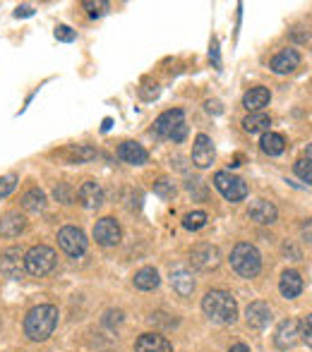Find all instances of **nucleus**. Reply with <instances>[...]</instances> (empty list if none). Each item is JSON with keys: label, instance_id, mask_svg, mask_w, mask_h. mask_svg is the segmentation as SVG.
<instances>
[{"label": "nucleus", "instance_id": "f257e3e1", "mask_svg": "<svg viewBox=\"0 0 312 352\" xmlns=\"http://www.w3.org/2000/svg\"><path fill=\"white\" fill-rule=\"evenodd\" d=\"M202 311L214 324L229 326L238 319V302L226 290H209L202 297Z\"/></svg>", "mask_w": 312, "mask_h": 352}, {"label": "nucleus", "instance_id": "f03ea898", "mask_svg": "<svg viewBox=\"0 0 312 352\" xmlns=\"http://www.w3.org/2000/svg\"><path fill=\"white\" fill-rule=\"evenodd\" d=\"M58 326V309L53 305H39L24 319V333L32 340H46Z\"/></svg>", "mask_w": 312, "mask_h": 352}, {"label": "nucleus", "instance_id": "7ed1b4c3", "mask_svg": "<svg viewBox=\"0 0 312 352\" xmlns=\"http://www.w3.org/2000/svg\"><path fill=\"white\" fill-rule=\"evenodd\" d=\"M231 266L240 278H255L262 271V254L257 252L255 245L250 242H240L236 250L231 252Z\"/></svg>", "mask_w": 312, "mask_h": 352}, {"label": "nucleus", "instance_id": "20e7f679", "mask_svg": "<svg viewBox=\"0 0 312 352\" xmlns=\"http://www.w3.org/2000/svg\"><path fill=\"white\" fill-rule=\"evenodd\" d=\"M154 132L158 137H166V140L173 142H183L187 135V122H185V113L180 108H173V111H166L156 118L154 122Z\"/></svg>", "mask_w": 312, "mask_h": 352}, {"label": "nucleus", "instance_id": "39448f33", "mask_svg": "<svg viewBox=\"0 0 312 352\" xmlns=\"http://www.w3.org/2000/svg\"><path fill=\"white\" fill-rule=\"evenodd\" d=\"M56 252L46 245H37L24 254V271L29 276H48L56 269Z\"/></svg>", "mask_w": 312, "mask_h": 352}, {"label": "nucleus", "instance_id": "423d86ee", "mask_svg": "<svg viewBox=\"0 0 312 352\" xmlns=\"http://www.w3.org/2000/svg\"><path fill=\"white\" fill-rule=\"evenodd\" d=\"M214 187L216 190L224 195V199L226 201H242L247 197V185L240 180V177H236V175H231V173H226V170H219L214 175Z\"/></svg>", "mask_w": 312, "mask_h": 352}, {"label": "nucleus", "instance_id": "0eeeda50", "mask_svg": "<svg viewBox=\"0 0 312 352\" xmlns=\"http://www.w3.org/2000/svg\"><path fill=\"white\" fill-rule=\"evenodd\" d=\"M58 245H61V250L65 252V254L82 256L84 252H87V235L75 226H65L58 232Z\"/></svg>", "mask_w": 312, "mask_h": 352}, {"label": "nucleus", "instance_id": "6e6552de", "mask_svg": "<svg viewBox=\"0 0 312 352\" xmlns=\"http://www.w3.org/2000/svg\"><path fill=\"white\" fill-rule=\"evenodd\" d=\"M121 237H123V230L116 218L106 216V218H101V221H96V226H94V240L101 247H116L118 242H121Z\"/></svg>", "mask_w": 312, "mask_h": 352}, {"label": "nucleus", "instance_id": "1a4fd4ad", "mask_svg": "<svg viewBox=\"0 0 312 352\" xmlns=\"http://www.w3.org/2000/svg\"><path fill=\"white\" fill-rule=\"evenodd\" d=\"M24 269V252L19 247H8L0 254V274H5L8 278H17Z\"/></svg>", "mask_w": 312, "mask_h": 352}, {"label": "nucleus", "instance_id": "9d476101", "mask_svg": "<svg viewBox=\"0 0 312 352\" xmlns=\"http://www.w3.org/2000/svg\"><path fill=\"white\" fill-rule=\"evenodd\" d=\"M298 340H300V324H298V321H295V319L281 321V326L276 329V336H274L276 348L289 350V348H293Z\"/></svg>", "mask_w": 312, "mask_h": 352}, {"label": "nucleus", "instance_id": "9b49d317", "mask_svg": "<svg viewBox=\"0 0 312 352\" xmlns=\"http://www.w3.org/2000/svg\"><path fill=\"white\" fill-rule=\"evenodd\" d=\"M190 259H192V266H197V269H202V271H209L219 266L221 254H219V250L211 245H197L195 250H192Z\"/></svg>", "mask_w": 312, "mask_h": 352}, {"label": "nucleus", "instance_id": "f8f14e48", "mask_svg": "<svg viewBox=\"0 0 312 352\" xmlns=\"http://www.w3.org/2000/svg\"><path fill=\"white\" fill-rule=\"evenodd\" d=\"M214 144L207 135H197L195 140V146H192V163H195L197 168H209L211 163H214Z\"/></svg>", "mask_w": 312, "mask_h": 352}, {"label": "nucleus", "instance_id": "ddd939ff", "mask_svg": "<svg viewBox=\"0 0 312 352\" xmlns=\"http://www.w3.org/2000/svg\"><path fill=\"white\" fill-rule=\"evenodd\" d=\"M276 216H279L276 206L267 199H255L250 204V209H247V218L255 221V223H260V226H271V223L276 221Z\"/></svg>", "mask_w": 312, "mask_h": 352}, {"label": "nucleus", "instance_id": "4468645a", "mask_svg": "<svg viewBox=\"0 0 312 352\" xmlns=\"http://www.w3.org/2000/svg\"><path fill=\"white\" fill-rule=\"evenodd\" d=\"M77 199H79V204H82L84 209H98V206L103 204L101 185H98V182H94V180H87L77 190Z\"/></svg>", "mask_w": 312, "mask_h": 352}, {"label": "nucleus", "instance_id": "2eb2a0df", "mask_svg": "<svg viewBox=\"0 0 312 352\" xmlns=\"http://www.w3.org/2000/svg\"><path fill=\"white\" fill-rule=\"evenodd\" d=\"M118 156H121V161L130 163V166H145V163L149 161L147 148L137 142H123L121 146H118Z\"/></svg>", "mask_w": 312, "mask_h": 352}, {"label": "nucleus", "instance_id": "dca6fc26", "mask_svg": "<svg viewBox=\"0 0 312 352\" xmlns=\"http://www.w3.org/2000/svg\"><path fill=\"white\" fill-rule=\"evenodd\" d=\"M245 319H247V326L252 329H267L271 324V309L267 302H252L245 311Z\"/></svg>", "mask_w": 312, "mask_h": 352}, {"label": "nucleus", "instance_id": "f3484780", "mask_svg": "<svg viewBox=\"0 0 312 352\" xmlns=\"http://www.w3.org/2000/svg\"><path fill=\"white\" fill-rule=\"evenodd\" d=\"M135 352H173V345L158 333H142L135 343Z\"/></svg>", "mask_w": 312, "mask_h": 352}, {"label": "nucleus", "instance_id": "a211bd4d", "mask_svg": "<svg viewBox=\"0 0 312 352\" xmlns=\"http://www.w3.org/2000/svg\"><path fill=\"white\" fill-rule=\"evenodd\" d=\"M298 65H300V53L293 51V48H286V51H281L279 56L271 60V70L276 74H289Z\"/></svg>", "mask_w": 312, "mask_h": 352}, {"label": "nucleus", "instance_id": "6ab92c4d", "mask_svg": "<svg viewBox=\"0 0 312 352\" xmlns=\"http://www.w3.org/2000/svg\"><path fill=\"white\" fill-rule=\"evenodd\" d=\"M171 283L180 297L192 295V290H195V280H192V274L185 266H176V269L171 271Z\"/></svg>", "mask_w": 312, "mask_h": 352}, {"label": "nucleus", "instance_id": "aec40b11", "mask_svg": "<svg viewBox=\"0 0 312 352\" xmlns=\"http://www.w3.org/2000/svg\"><path fill=\"white\" fill-rule=\"evenodd\" d=\"M269 89L264 87H255L242 96V106L247 108L250 113H262V108L269 106Z\"/></svg>", "mask_w": 312, "mask_h": 352}, {"label": "nucleus", "instance_id": "412c9836", "mask_svg": "<svg viewBox=\"0 0 312 352\" xmlns=\"http://www.w3.org/2000/svg\"><path fill=\"white\" fill-rule=\"evenodd\" d=\"M279 290H281V295H284L286 300H293V297H298L300 292H303V278H300L298 271H286V274L281 276Z\"/></svg>", "mask_w": 312, "mask_h": 352}, {"label": "nucleus", "instance_id": "4be33fe9", "mask_svg": "<svg viewBox=\"0 0 312 352\" xmlns=\"http://www.w3.org/2000/svg\"><path fill=\"white\" fill-rule=\"evenodd\" d=\"M24 216H19V213H5L3 218H0V235L3 237H17L19 232L24 230Z\"/></svg>", "mask_w": 312, "mask_h": 352}, {"label": "nucleus", "instance_id": "5701e85b", "mask_svg": "<svg viewBox=\"0 0 312 352\" xmlns=\"http://www.w3.org/2000/svg\"><path fill=\"white\" fill-rule=\"evenodd\" d=\"M158 283H161V278H158V271L154 269V266H147V269H140L135 274V287L137 290H154V287H158Z\"/></svg>", "mask_w": 312, "mask_h": 352}, {"label": "nucleus", "instance_id": "b1692460", "mask_svg": "<svg viewBox=\"0 0 312 352\" xmlns=\"http://www.w3.org/2000/svg\"><path fill=\"white\" fill-rule=\"evenodd\" d=\"M22 209L29 211V213L43 211V209H46V195H43L39 187H32V190L22 197Z\"/></svg>", "mask_w": 312, "mask_h": 352}, {"label": "nucleus", "instance_id": "393cba45", "mask_svg": "<svg viewBox=\"0 0 312 352\" xmlns=\"http://www.w3.org/2000/svg\"><path fill=\"white\" fill-rule=\"evenodd\" d=\"M271 125V118L267 116L264 111L262 113H250V116L242 120V127H245V132H250V135H257V132H267Z\"/></svg>", "mask_w": 312, "mask_h": 352}, {"label": "nucleus", "instance_id": "a878e982", "mask_svg": "<svg viewBox=\"0 0 312 352\" xmlns=\"http://www.w3.org/2000/svg\"><path fill=\"white\" fill-rule=\"evenodd\" d=\"M260 144H262V151L269 153V156H279L286 148V140L281 135H276V132H264Z\"/></svg>", "mask_w": 312, "mask_h": 352}, {"label": "nucleus", "instance_id": "bb28decb", "mask_svg": "<svg viewBox=\"0 0 312 352\" xmlns=\"http://www.w3.org/2000/svg\"><path fill=\"white\" fill-rule=\"evenodd\" d=\"M183 226H185L187 230H200V228L207 226V213L205 211H192V213H187V216L183 218Z\"/></svg>", "mask_w": 312, "mask_h": 352}, {"label": "nucleus", "instance_id": "cd10ccee", "mask_svg": "<svg viewBox=\"0 0 312 352\" xmlns=\"http://www.w3.org/2000/svg\"><path fill=\"white\" fill-rule=\"evenodd\" d=\"M67 156H70V161L82 163V161H92V158L96 156V151L89 148V146H84V144H77V146H72L70 151H67Z\"/></svg>", "mask_w": 312, "mask_h": 352}, {"label": "nucleus", "instance_id": "c85d7f7f", "mask_svg": "<svg viewBox=\"0 0 312 352\" xmlns=\"http://www.w3.org/2000/svg\"><path fill=\"white\" fill-rule=\"evenodd\" d=\"M293 170H295V175H298L300 180L312 185V161H310V158H300V161H295Z\"/></svg>", "mask_w": 312, "mask_h": 352}, {"label": "nucleus", "instance_id": "c756f323", "mask_svg": "<svg viewBox=\"0 0 312 352\" xmlns=\"http://www.w3.org/2000/svg\"><path fill=\"white\" fill-rule=\"evenodd\" d=\"M82 8L87 10L89 17H101V14H106L108 3H106V0H84Z\"/></svg>", "mask_w": 312, "mask_h": 352}, {"label": "nucleus", "instance_id": "7c9ffc66", "mask_svg": "<svg viewBox=\"0 0 312 352\" xmlns=\"http://www.w3.org/2000/svg\"><path fill=\"white\" fill-rule=\"evenodd\" d=\"M154 192H156L158 197H161V199H173V195H176V187H173L171 180H166V177H163V180L156 182Z\"/></svg>", "mask_w": 312, "mask_h": 352}, {"label": "nucleus", "instance_id": "2f4dec72", "mask_svg": "<svg viewBox=\"0 0 312 352\" xmlns=\"http://www.w3.org/2000/svg\"><path fill=\"white\" fill-rule=\"evenodd\" d=\"M14 187H17V175H12V173H10V175L0 177V199H3V197H8Z\"/></svg>", "mask_w": 312, "mask_h": 352}, {"label": "nucleus", "instance_id": "473e14b6", "mask_svg": "<svg viewBox=\"0 0 312 352\" xmlns=\"http://www.w3.org/2000/svg\"><path fill=\"white\" fill-rule=\"evenodd\" d=\"M56 38H58V41L70 43V41H75V38H77V32H75V29H70V27H65V24H61V27L56 29Z\"/></svg>", "mask_w": 312, "mask_h": 352}, {"label": "nucleus", "instance_id": "72a5a7b5", "mask_svg": "<svg viewBox=\"0 0 312 352\" xmlns=\"http://www.w3.org/2000/svg\"><path fill=\"white\" fill-rule=\"evenodd\" d=\"M32 14H34L32 5H19V8L14 10V17H32Z\"/></svg>", "mask_w": 312, "mask_h": 352}, {"label": "nucleus", "instance_id": "f704fd0d", "mask_svg": "<svg viewBox=\"0 0 312 352\" xmlns=\"http://www.w3.org/2000/svg\"><path fill=\"white\" fill-rule=\"evenodd\" d=\"M56 197H58V199H63V204H67V201H70V192H67L65 185L56 187Z\"/></svg>", "mask_w": 312, "mask_h": 352}, {"label": "nucleus", "instance_id": "c9c22d12", "mask_svg": "<svg viewBox=\"0 0 312 352\" xmlns=\"http://www.w3.org/2000/svg\"><path fill=\"white\" fill-rule=\"evenodd\" d=\"M229 352H250V348H247V345H240V343H238V345H233V348H231Z\"/></svg>", "mask_w": 312, "mask_h": 352}, {"label": "nucleus", "instance_id": "e433bc0d", "mask_svg": "<svg viewBox=\"0 0 312 352\" xmlns=\"http://www.w3.org/2000/svg\"><path fill=\"white\" fill-rule=\"evenodd\" d=\"M303 232H305V237H308V240L312 242V223H308V226L303 228Z\"/></svg>", "mask_w": 312, "mask_h": 352}, {"label": "nucleus", "instance_id": "4c0bfd02", "mask_svg": "<svg viewBox=\"0 0 312 352\" xmlns=\"http://www.w3.org/2000/svg\"><path fill=\"white\" fill-rule=\"evenodd\" d=\"M111 125H113V122H111V118H106V120H103V132H108V130H111Z\"/></svg>", "mask_w": 312, "mask_h": 352}, {"label": "nucleus", "instance_id": "58836bf2", "mask_svg": "<svg viewBox=\"0 0 312 352\" xmlns=\"http://www.w3.org/2000/svg\"><path fill=\"white\" fill-rule=\"evenodd\" d=\"M303 324H305V326H308V329L312 331V314L308 316V319H305V321H303Z\"/></svg>", "mask_w": 312, "mask_h": 352}, {"label": "nucleus", "instance_id": "ea45409f", "mask_svg": "<svg viewBox=\"0 0 312 352\" xmlns=\"http://www.w3.org/2000/svg\"><path fill=\"white\" fill-rule=\"evenodd\" d=\"M308 158L312 161V144H308Z\"/></svg>", "mask_w": 312, "mask_h": 352}]
</instances>
